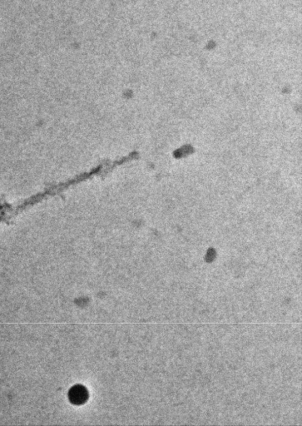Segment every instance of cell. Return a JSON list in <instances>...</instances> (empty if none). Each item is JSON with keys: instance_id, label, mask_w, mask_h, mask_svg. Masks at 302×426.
<instances>
[{"instance_id": "cell-1", "label": "cell", "mask_w": 302, "mask_h": 426, "mask_svg": "<svg viewBox=\"0 0 302 426\" xmlns=\"http://www.w3.org/2000/svg\"><path fill=\"white\" fill-rule=\"evenodd\" d=\"M69 400L75 405H82L88 399V392L82 386H75L69 393Z\"/></svg>"}]
</instances>
